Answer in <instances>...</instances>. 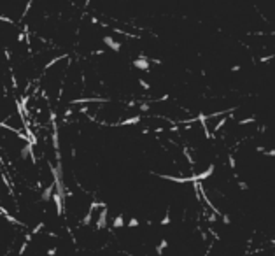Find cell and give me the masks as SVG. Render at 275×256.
I'll return each instance as SVG.
<instances>
[{
	"instance_id": "obj_1",
	"label": "cell",
	"mask_w": 275,
	"mask_h": 256,
	"mask_svg": "<svg viewBox=\"0 0 275 256\" xmlns=\"http://www.w3.org/2000/svg\"><path fill=\"white\" fill-rule=\"evenodd\" d=\"M135 67H137V69H140V70H147L149 63H147V60H145V58H138V60H135Z\"/></svg>"
},
{
	"instance_id": "obj_2",
	"label": "cell",
	"mask_w": 275,
	"mask_h": 256,
	"mask_svg": "<svg viewBox=\"0 0 275 256\" xmlns=\"http://www.w3.org/2000/svg\"><path fill=\"white\" fill-rule=\"evenodd\" d=\"M254 121H256V118H254V116H249V118L240 119V121H238V125H240V126H245V125H251V123H254Z\"/></svg>"
},
{
	"instance_id": "obj_3",
	"label": "cell",
	"mask_w": 275,
	"mask_h": 256,
	"mask_svg": "<svg viewBox=\"0 0 275 256\" xmlns=\"http://www.w3.org/2000/svg\"><path fill=\"white\" fill-rule=\"evenodd\" d=\"M272 58H275L274 53H272V54H265V56H261V58H259V63H266V62H270Z\"/></svg>"
},
{
	"instance_id": "obj_4",
	"label": "cell",
	"mask_w": 275,
	"mask_h": 256,
	"mask_svg": "<svg viewBox=\"0 0 275 256\" xmlns=\"http://www.w3.org/2000/svg\"><path fill=\"white\" fill-rule=\"evenodd\" d=\"M228 161H230V169H231V170H235V169H237V161H235V156H231V154H230V156H228Z\"/></svg>"
},
{
	"instance_id": "obj_5",
	"label": "cell",
	"mask_w": 275,
	"mask_h": 256,
	"mask_svg": "<svg viewBox=\"0 0 275 256\" xmlns=\"http://www.w3.org/2000/svg\"><path fill=\"white\" fill-rule=\"evenodd\" d=\"M223 125H226V118H223V119H221V121H219V123L214 126V132H219V130L223 128Z\"/></svg>"
},
{
	"instance_id": "obj_6",
	"label": "cell",
	"mask_w": 275,
	"mask_h": 256,
	"mask_svg": "<svg viewBox=\"0 0 275 256\" xmlns=\"http://www.w3.org/2000/svg\"><path fill=\"white\" fill-rule=\"evenodd\" d=\"M263 154H265V156H275V149H265Z\"/></svg>"
},
{
	"instance_id": "obj_7",
	"label": "cell",
	"mask_w": 275,
	"mask_h": 256,
	"mask_svg": "<svg viewBox=\"0 0 275 256\" xmlns=\"http://www.w3.org/2000/svg\"><path fill=\"white\" fill-rule=\"evenodd\" d=\"M238 188H240V189H249V184L243 183V181H238Z\"/></svg>"
},
{
	"instance_id": "obj_8",
	"label": "cell",
	"mask_w": 275,
	"mask_h": 256,
	"mask_svg": "<svg viewBox=\"0 0 275 256\" xmlns=\"http://www.w3.org/2000/svg\"><path fill=\"white\" fill-rule=\"evenodd\" d=\"M223 223L224 224H230V216L228 214H223Z\"/></svg>"
},
{
	"instance_id": "obj_9",
	"label": "cell",
	"mask_w": 275,
	"mask_h": 256,
	"mask_svg": "<svg viewBox=\"0 0 275 256\" xmlns=\"http://www.w3.org/2000/svg\"><path fill=\"white\" fill-rule=\"evenodd\" d=\"M238 70H240V65H233L231 67V72H238Z\"/></svg>"
},
{
	"instance_id": "obj_10",
	"label": "cell",
	"mask_w": 275,
	"mask_h": 256,
	"mask_svg": "<svg viewBox=\"0 0 275 256\" xmlns=\"http://www.w3.org/2000/svg\"><path fill=\"white\" fill-rule=\"evenodd\" d=\"M256 151H258V153H263V151H265V147H263V146H258V147H256Z\"/></svg>"
},
{
	"instance_id": "obj_11",
	"label": "cell",
	"mask_w": 275,
	"mask_h": 256,
	"mask_svg": "<svg viewBox=\"0 0 275 256\" xmlns=\"http://www.w3.org/2000/svg\"><path fill=\"white\" fill-rule=\"evenodd\" d=\"M272 246H275V239H272Z\"/></svg>"
}]
</instances>
